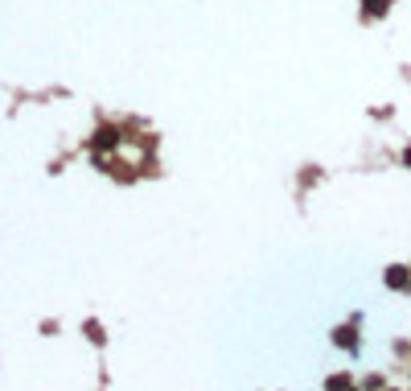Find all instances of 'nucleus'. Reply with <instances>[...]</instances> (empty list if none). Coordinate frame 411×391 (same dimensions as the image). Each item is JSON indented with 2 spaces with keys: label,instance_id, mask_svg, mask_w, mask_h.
I'll use <instances>...</instances> for the list:
<instances>
[{
  "label": "nucleus",
  "instance_id": "nucleus-3",
  "mask_svg": "<svg viewBox=\"0 0 411 391\" xmlns=\"http://www.w3.org/2000/svg\"><path fill=\"white\" fill-rule=\"evenodd\" d=\"M391 0H366V16H383Z\"/></svg>",
  "mask_w": 411,
  "mask_h": 391
},
{
  "label": "nucleus",
  "instance_id": "nucleus-6",
  "mask_svg": "<svg viewBox=\"0 0 411 391\" xmlns=\"http://www.w3.org/2000/svg\"><path fill=\"white\" fill-rule=\"evenodd\" d=\"M346 391H350V388H346Z\"/></svg>",
  "mask_w": 411,
  "mask_h": 391
},
{
  "label": "nucleus",
  "instance_id": "nucleus-4",
  "mask_svg": "<svg viewBox=\"0 0 411 391\" xmlns=\"http://www.w3.org/2000/svg\"><path fill=\"white\" fill-rule=\"evenodd\" d=\"M350 388V375H333V379H329V391H346Z\"/></svg>",
  "mask_w": 411,
  "mask_h": 391
},
{
  "label": "nucleus",
  "instance_id": "nucleus-2",
  "mask_svg": "<svg viewBox=\"0 0 411 391\" xmlns=\"http://www.w3.org/2000/svg\"><path fill=\"white\" fill-rule=\"evenodd\" d=\"M338 346H346V350H354L358 346V338H354V330H338V338H333Z\"/></svg>",
  "mask_w": 411,
  "mask_h": 391
},
{
  "label": "nucleus",
  "instance_id": "nucleus-5",
  "mask_svg": "<svg viewBox=\"0 0 411 391\" xmlns=\"http://www.w3.org/2000/svg\"><path fill=\"white\" fill-rule=\"evenodd\" d=\"M403 161H408V165H411V148H408V153H403Z\"/></svg>",
  "mask_w": 411,
  "mask_h": 391
},
{
  "label": "nucleus",
  "instance_id": "nucleus-1",
  "mask_svg": "<svg viewBox=\"0 0 411 391\" xmlns=\"http://www.w3.org/2000/svg\"><path fill=\"white\" fill-rule=\"evenodd\" d=\"M387 284H391V289H411V272H408V268H399V264H395V268L387 272Z\"/></svg>",
  "mask_w": 411,
  "mask_h": 391
}]
</instances>
